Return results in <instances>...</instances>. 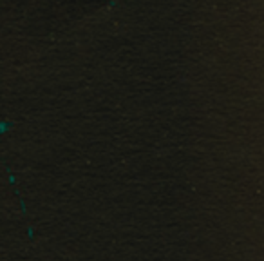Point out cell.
Returning <instances> with one entry per match:
<instances>
[{
    "mask_svg": "<svg viewBox=\"0 0 264 261\" xmlns=\"http://www.w3.org/2000/svg\"><path fill=\"white\" fill-rule=\"evenodd\" d=\"M13 123H9V121H0V133H4L6 129H11Z\"/></svg>",
    "mask_w": 264,
    "mask_h": 261,
    "instance_id": "cell-1",
    "label": "cell"
}]
</instances>
